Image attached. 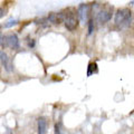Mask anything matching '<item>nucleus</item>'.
I'll use <instances>...</instances> for the list:
<instances>
[{"label":"nucleus","mask_w":134,"mask_h":134,"mask_svg":"<svg viewBox=\"0 0 134 134\" xmlns=\"http://www.w3.org/2000/svg\"><path fill=\"white\" fill-rule=\"evenodd\" d=\"M94 73H97V64L96 63H90L88 64V68H87V76H91L92 74H94Z\"/></svg>","instance_id":"1a4fd4ad"},{"label":"nucleus","mask_w":134,"mask_h":134,"mask_svg":"<svg viewBox=\"0 0 134 134\" xmlns=\"http://www.w3.org/2000/svg\"><path fill=\"white\" fill-rule=\"evenodd\" d=\"M55 134H65V133H63L60 131V127H59V125H58V124L55 125Z\"/></svg>","instance_id":"f8f14e48"},{"label":"nucleus","mask_w":134,"mask_h":134,"mask_svg":"<svg viewBox=\"0 0 134 134\" xmlns=\"http://www.w3.org/2000/svg\"><path fill=\"white\" fill-rule=\"evenodd\" d=\"M87 24H88V34L91 35V34L94 31V20H93V18H91Z\"/></svg>","instance_id":"9b49d317"},{"label":"nucleus","mask_w":134,"mask_h":134,"mask_svg":"<svg viewBox=\"0 0 134 134\" xmlns=\"http://www.w3.org/2000/svg\"><path fill=\"white\" fill-rule=\"evenodd\" d=\"M91 10H92V6L91 5H87V3H83L78 7L77 9V15L79 17V19L82 20L83 23H88L90 18V15H91Z\"/></svg>","instance_id":"39448f33"},{"label":"nucleus","mask_w":134,"mask_h":134,"mask_svg":"<svg viewBox=\"0 0 134 134\" xmlns=\"http://www.w3.org/2000/svg\"><path fill=\"white\" fill-rule=\"evenodd\" d=\"M5 15H6V10L3 9V8H0V19H1Z\"/></svg>","instance_id":"2eb2a0df"},{"label":"nucleus","mask_w":134,"mask_h":134,"mask_svg":"<svg viewBox=\"0 0 134 134\" xmlns=\"http://www.w3.org/2000/svg\"><path fill=\"white\" fill-rule=\"evenodd\" d=\"M48 132V121L46 117L40 116L37 120V134H47Z\"/></svg>","instance_id":"0eeeda50"},{"label":"nucleus","mask_w":134,"mask_h":134,"mask_svg":"<svg viewBox=\"0 0 134 134\" xmlns=\"http://www.w3.org/2000/svg\"><path fill=\"white\" fill-rule=\"evenodd\" d=\"M5 134H12V131H11V130H9V129H8L7 131H6V133H5Z\"/></svg>","instance_id":"dca6fc26"},{"label":"nucleus","mask_w":134,"mask_h":134,"mask_svg":"<svg viewBox=\"0 0 134 134\" xmlns=\"http://www.w3.org/2000/svg\"><path fill=\"white\" fill-rule=\"evenodd\" d=\"M28 47H30V48L35 47V40L34 39H28Z\"/></svg>","instance_id":"ddd939ff"},{"label":"nucleus","mask_w":134,"mask_h":134,"mask_svg":"<svg viewBox=\"0 0 134 134\" xmlns=\"http://www.w3.org/2000/svg\"><path fill=\"white\" fill-rule=\"evenodd\" d=\"M48 21L52 23L54 25H59L62 23H64V15L63 12H50L47 17Z\"/></svg>","instance_id":"6e6552de"},{"label":"nucleus","mask_w":134,"mask_h":134,"mask_svg":"<svg viewBox=\"0 0 134 134\" xmlns=\"http://www.w3.org/2000/svg\"><path fill=\"white\" fill-rule=\"evenodd\" d=\"M17 24H18V20L17 19H10L5 24V28H10V27L15 26V25H17Z\"/></svg>","instance_id":"9d476101"},{"label":"nucleus","mask_w":134,"mask_h":134,"mask_svg":"<svg viewBox=\"0 0 134 134\" xmlns=\"http://www.w3.org/2000/svg\"><path fill=\"white\" fill-rule=\"evenodd\" d=\"M0 62H1L3 68H5L7 72H11V70L14 69V65H12L11 59L3 50H0Z\"/></svg>","instance_id":"423d86ee"},{"label":"nucleus","mask_w":134,"mask_h":134,"mask_svg":"<svg viewBox=\"0 0 134 134\" xmlns=\"http://www.w3.org/2000/svg\"><path fill=\"white\" fill-rule=\"evenodd\" d=\"M0 47L3 48V35L1 34V31H0Z\"/></svg>","instance_id":"4468645a"},{"label":"nucleus","mask_w":134,"mask_h":134,"mask_svg":"<svg viewBox=\"0 0 134 134\" xmlns=\"http://www.w3.org/2000/svg\"><path fill=\"white\" fill-rule=\"evenodd\" d=\"M64 15V24L65 27L68 29L69 31H74L75 29L78 27V15L77 11L73 9V8H68L67 10L63 12Z\"/></svg>","instance_id":"7ed1b4c3"},{"label":"nucleus","mask_w":134,"mask_h":134,"mask_svg":"<svg viewBox=\"0 0 134 134\" xmlns=\"http://www.w3.org/2000/svg\"><path fill=\"white\" fill-rule=\"evenodd\" d=\"M94 19L96 23L99 25H104L107 21H110L113 15V7L110 5H99V3H94L92 6Z\"/></svg>","instance_id":"f257e3e1"},{"label":"nucleus","mask_w":134,"mask_h":134,"mask_svg":"<svg viewBox=\"0 0 134 134\" xmlns=\"http://www.w3.org/2000/svg\"><path fill=\"white\" fill-rule=\"evenodd\" d=\"M19 39L16 34H8L3 36V48H11V49H18L19 48Z\"/></svg>","instance_id":"20e7f679"},{"label":"nucleus","mask_w":134,"mask_h":134,"mask_svg":"<svg viewBox=\"0 0 134 134\" xmlns=\"http://www.w3.org/2000/svg\"><path fill=\"white\" fill-rule=\"evenodd\" d=\"M132 21V12L129 8H121L116 11L114 17L115 26L119 29L127 28Z\"/></svg>","instance_id":"f03ea898"}]
</instances>
